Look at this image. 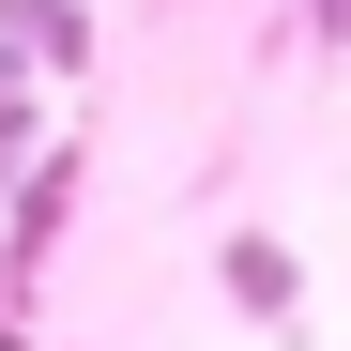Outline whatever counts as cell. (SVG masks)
Returning a JSON list of instances; mask_svg holds the SVG:
<instances>
[{"mask_svg": "<svg viewBox=\"0 0 351 351\" xmlns=\"http://www.w3.org/2000/svg\"><path fill=\"white\" fill-rule=\"evenodd\" d=\"M229 306H245V321H290V245H275V229L229 245Z\"/></svg>", "mask_w": 351, "mask_h": 351, "instance_id": "cell-1", "label": "cell"}, {"mask_svg": "<svg viewBox=\"0 0 351 351\" xmlns=\"http://www.w3.org/2000/svg\"><path fill=\"white\" fill-rule=\"evenodd\" d=\"M0 16H16V46H31V62H92V16H77V0H0Z\"/></svg>", "mask_w": 351, "mask_h": 351, "instance_id": "cell-2", "label": "cell"}, {"mask_svg": "<svg viewBox=\"0 0 351 351\" xmlns=\"http://www.w3.org/2000/svg\"><path fill=\"white\" fill-rule=\"evenodd\" d=\"M0 184H31V107L0 92Z\"/></svg>", "mask_w": 351, "mask_h": 351, "instance_id": "cell-3", "label": "cell"}, {"mask_svg": "<svg viewBox=\"0 0 351 351\" xmlns=\"http://www.w3.org/2000/svg\"><path fill=\"white\" fill-rule=\"evenodd\" d=\"M306 16H321V31H351V0H306Z\"/></svg>", "mask_w": 351, "mask_h": 351, "instance_id": "cell-4", "label": "cell"}]
</instances>
